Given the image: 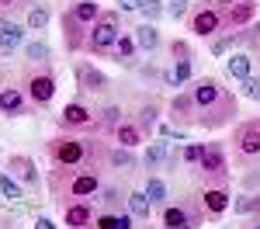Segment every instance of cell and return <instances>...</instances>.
<instances>
[{"label": "cell", "instance_id": "6da1fadb", "mask_svg": "<svg viewBox=\"0 0 260 229\" xmlns=\"http://www.w3.org/2000/svg\"><path fill=\"white\" fill-rule=\"evenodd\" d=\"M191 94V104H194V125L205 128V132H219V128H229L240 115V104H236V94L219 80V77H198L187 87Z\"/></svg>", "mask_w": 260, "mask_h": 229}, {"label": "cell", "instance_id": "7a4b0ae2", "mask_svg": "<svg viewBox=\"0 0 260 229\" xmlns=\"http://www.w3.org/2000/svg\"><path fill=\"white\" fill-rule=\"evenodd\" d=\"M108 149H111L108 136L59 132V136L45 139V160H49V167H94V170H104Z\"/></svg>", "mask_w": 260, "mask_h": 229}, {"label": "cell", "instance_id": "3957f363", "mask_svg": "<svg viewBox=\"0 0 260 229\" xmlns=\"http://www.w3.org/2000/svg\"><path fill=\"white\" fill-rule=\"evenodd\" d=\"M101 184H104V170H94V167H49L45 174V187L56 208H66L70 202H80V198H94Z\"/></svg>", "mask_w": 260, "mask_h": 229}, {"label": "cell", "instance_id": "277c9868", "mask_svg": "<svg viewBox=\"0 0 260 229\" xmlns=\"http://www.w3.org/2000/svg\"><path fill=\"white\" fill-rule=\"evenodd\" d=\"M98 18H101L98 0H70L66 4V11H62V18H59V28H62V45H66L70 56L83 52V45L90 39Z\"/></svg>", "mask_w": 260, "mask_h": 229}, {"label": "cell", "instance_id": "5b68a950", "mask_svg": "<svg viewBox=\"0 0 260 229\" xmlns=\"http://www.w3.org/2000/svg\"><path fill=\"white\" fill-rule=\"evenodd\" d=\"M229 146V160L236 170L250 174L260 170V118H243L233 125V136L225 139Z\"/></svg>", "mask_w": 260, "mask_h": 229}, {"label": "cell", "instance_id": "8992f818", "mask_svg": "<svg viewBox=\"0 0 260 229\" xmlns=\"http://www.w3.org/2000/svg\"><path fill=\"white\" fill-rule=\"evenodd\" d=\"M198 187H233V160H229V146L225 143H205L198 167L191 170Z\"/></svg>", "mask_w": 260, "mask_h": 229}, {"label": "cell", "instance_id": "52a82bcc", "mask_svg": "<svg viewBox=\"0 0 260 229\" xmlns=\"http://www.w3.org/2000/svg\"><path fill=\"white\" fill-rule=\"evenodd\" d=\"M18 87L28 94V101L39 108H49L56 97V70L52 62H24L18 70Z\"/></svg>", "mask_w": 260, "mask_h": 229}, {"label": "cell", "instance_id": "ba28073f", "mask_svg": "<svg viewBox=\"0 0 260 229\" xmlns=\"http://www.w3.org/2000/svg\"><path fill=\"white\" fill-rule=\"evenodd\" d=\"M59 132H80V136H104L101 132V115L98 108L87 101V97H73V101L62 104V111L56 115Z\"/></svg>", "mask_w": 260, "mask_h": 229}, {"label": "cell", "instance_id": "9c48e42d", "mask_svg": "<svg viewBox=\"0 0 260 229\" xmlns=\"http://www.w3.org/2000/svg\"><path fill=\"white\" fill-rule=\"evenodd\" d=\"M118 35H121V11L118 7H108V11H101V18L94 24L87 45H83V52H90V56H111Z\"/></svg>", "mask_w": 260, "mask_h": 229}, {"label": "cell", "instance_id": "30bf717a", "mask_svg": "<svg viewBox=\"0 0 260 229\" xmlns=\"http://www.w3.org/2000/svg\"><path fill=\"white\" fill-rule=\"evenodd\" d=\"M208 222L194 198H177L160 208V229H201Z\"/></svg>", "mask_w": 260, "mask_h": 229}, {"label": "cell", "instance_id": "8fae6325", "mask_svg": "<svg viewBox=\"0 0 260 229\" xmlns=\"http://www.w3.org/2000/svg\"><path fill=\"white\" fill-rule=\"evenodd\" d=\"M187 31L198 35V39H215L219 31H225L222 7H215V4H194L191 14H187Z\"/></svg>", "mask_w": 260, "mask_h": 229}, {"label": "cell", "instance_id": "7c38bea8", "mask_svg": "<svg viewBox=\"0 0 260 229\" xmlns=\"http://www.w3.org/2000/svg\"><path fill=\"white\" fill-rule=\"evenodd\" d=\"M194 202L201 205L208 222H219L222 215L233 208V191L229 187H198L194 191Z\"/></svg>", "mask_w": 260, "mask_h": 229}, {"label": "cell", "instance_id": "4fadbf2b", "mask_svg": "<svg viewBox=\"0 0 260 229\" xmlns=\"http://www.w3.org/2000/svg\"><path fill=\"white\" fill-rule=\"evenodd\" d=\"M73 77H77V87H80V97H101V94H108L111 90V80H108V73H101L94 62H73Z\"/></svg>", "mask_w": 260, "mask_h": 229}, {"label": "cell", "instance_id": "5bb4252c", "mask_svg": "<svg viewBox=\"0 0 260 229\" xmlns=\"http://www.w3.org/2000/svg\"><path fill=\"white\" fill-rule=\"evenodd\" d=\"M28 115H35V104L28 101V94L18 83L7 80L0 87V118H28Z\"/></svg>", "mask_w": 260, "mask_h": 229}, {"label": "cell", "instance_id": "9a60e30c", "mask_svg": "<svg viewBox=\"0 0 260 229\" xmlns=\"http://www.w3.org/2000/svg\"><path fill=\"white\" fill-rule=\"evenodd\" d=\"M167 52H170V59H174V87H180V83H187L191 77H194V45L187 39H174L170 45H167Z\"/></svg>", "mask_w": 260, "mask_h": 229}, {"label": "cell", "instance_id": "2e32d148", "mask_svg": "<svg viewBox=\"0 0 260 229\" xmlns=\"http://www.w3.org/2000/svg\"><path fill=\"white\" fill-rule=\"evenodd\" d=\"M4 170L18 181L24 191H35V187L42 184V177H39V163L28 156V153H11L7 156V163H4Z\"/></svg>", "mask_w": 260, "mask_h": 229}, {"label": "cell", "instance_id": "e0dca14e", "mask_svg": "<svg viewBox=\"0 0 260 229\" xmlns=\"http://www.w3.org/2000/svg\"><path fill=\"white\" fill-rule=\"evenodd\" d=\"M62 226L70 229H94V219H98V202L90 198H80V202H70L66 208H59Z\"/></svg>", "mask_w": 260, "mask_h": 229}, {"label": "cell", "instance_id": "ac0fdd59", "mask_svg": "<svg viewBox=\"0 0 260 229\" xmlns=\"http://www.w3.org/2000/svg\"><path fill=\"white\" fill-rule=\"evenodd\" d=\"M94 202H98L101 212H125V205H128V187L115 184V181H104L101 191L94 194Z\"/></svg>", "mask_w": 260, "mask_h": 229}, {"label": "cell", "instance_id": "d6986e66", "mask_svg": "<svg viewBox=\"0 0 260 229\" xmlns=\"http://www.w3.org/2000/svg\"><path fill=\"white\" fill-rule=\"evenodd\" d=\"M167 118L177 125V128H191V125H194V104H191V94H187V90H177V94L170 97Z\"/></svg>", "mask_w": 260, "mask_h": 229}, {"label": "cell", "instance_id": "ffe728a7", "mask_svg": "<svg viewBox=\"0 0 260 229\" xmlns=\"http://www.w3.org/2000/svg\"><path fill=\"white\" fill-rule=\"evenodd\" d=\"M146 139H149V136L142 132V125L136 122L132 115H128L125 122H118V125H115V132H111V143H115V146H125V149H139Z\"/></svg>", "mask_w": 260, "mask_h": 229}, {"label": "cell", "instance_id": "44dd1931", "mask_svg": "<svg viewBox=\"0 0 260 229\" xmlns=\"http://www.w3.org/2000/svg\"><path fill=\"white\" fill-rule=\"evenodd\" d=\"M222 18H225V31H236L257 21V0H243L233 7H222Z\"/></svg>", "mask_w": 260, "mask_h": 229}, {"label": "cell", "instance_id": "7402d4cb", "mask_svg": "<svg viewBox=\"0 0 260 229\" xmlns=\"http://www.w3.org/2000/svg\"><path fill=\"white\" fill-rule=\"evenodd\" d=\"M170 149H174V146L167 143V139H156V143L146 146V153H142V167H146V174H163L167 163H170Z\"/></svg>", "mask_w": 260, "mask_h": 229}, {"label": "cell", "instance_id": "603a6c76", "mask_svg": "<svg viewBox=\"0 0 260 229\" xmlns=\"http://www.w3.org/2000/svg\"><path fill=\"white\" fill-rule=\"evenodd\" d=\"M24 24H18L14 18H0V56H14L21 42H24Z\"/></svg>", "mask_w": 260, "mask_h": 229}, {"label": "cell", "instance_id": "cb8c5ba5", "mask_svg": "<svg viewBox=\"0 0 260 229\" xmlns=\"http://www.w3.org/2000/svg\"><path fill=\"white\" fill-rule=\"evenodd\" d=\"M104 170H111V174H128V170H136V153H132V149H125V146L111 143L108 160H104Z\"/></svg>", "mask_w": 260, "mask_h": 229}, {"label": "cell", "instance_id": "d4e9b609", "mask_svg": "<svg viewBox=\"0 0 260 229\" xmlns=\"http://www.w3.org/2000/svg\"><path fill=\"white\" fill-rule=\"evenodd\" d=\"M128 212H132V219H136V222H153V202H149V198H146V191H142V187H128Z\"/></svg>", "mask_w": 260, "mask_h": 229}, {"label": "cell", "instance_id": "484cf974", "mask_svg": "<svg viewBox=\"0 0 260 229\" xmlns=\"http://www.w3.org/2000/svg\"><path fill=\"white\" fill-rule=\"evenodd\" d=\"M142 191H146V198L153 202V208H163V205H170V202H174V198H170V187H167V181H163L160 174H146Z\"/></svg>", "mask_w": 260, "mask_h": 229}, {"label": "cell", "instance_id": "4316f807", "mask_svg": "<svg viewBox=\"0 0 260 229\" xmlns=\"http://www.w3.org/2000/svg\"><path fill=\"white\" fill-rule=\"evenodd\" d=\"M94 229H139V226H136V219H132L128 208H125V212H101L98 208Z\"/></svg>", "mask_w": 260, "mask_h": 229}, {"label": "cell", "instance_id": "83f0119b", "mask_svg": "<svg viewBox=\"0 0 260 229\" xmlns=\"http://www.w3.org/2000/svg\"><path fill=\"white\" fill-rule=\"evenodd\" d=\"M136 52H139V45H136V39L128 35V31H121L118 42H115V49H111V59L118 62V66H136Z\"/></svg>", "mask_w": 260, "mask_h": 229}, {"label": "cell", "instance_id": "f1b7e54d", "mask_svg": "<svg viewBox=\"0 0 260 229\" xmlns=\"http://www.w3.org/2000/svg\"><path fill=\"white\" fill-rule=\"evenodd\" d=\"M225 73H229L233 80L253 77V56H250V52H229V56H225Z\"/></svg>", "mask_w": 260, "mask_h": 229}, {"label": "cell", "instance_id": "f546056e", "mask_svg": "<svg viewBox=\"0 0 260 229\" xmlns=\"http://www.w3.org/2000/svg\"><path fill=\"white\" fill-rule=\"evenodd\" d=\"M132 39L139 45V52H156V49H160V28L149 24V21H142L139 28L132 31Z\"/></svg>", "mask_w": 260, "mask_h": 229}, {"label": "cell", "instance_id": "4dcf8cb0", "mask_svg": "<svg viewBox=\"0 0 260 229\" xmlns=\"http://www.w3.org/2000/svg\"><path fill=\"white\" fill-rule=\"evenodd\" d=\"M132 118L142 125V132H146V136H153V132H156V118H160V101H153V97H149V101H142L139 108H136V115H132Z\"/></svg>", "mask_w": 260, "mask_h": 229}, {"label": "cell", "instance_id": "1f68e13d", "mask_svg": "<svg viewBox=\"0 0 260 229\" xmlns=\"http://www.w3.org/2000/svg\"><path fill=\"white\" fill-rule=\"evenodd\" d=\"M49 18H52V11H49V4H31L28 11H24V28L28 31H45L49 28Z\"/></svg>", "mask_w": 260, "mask_h": 229}, {"label": "cell", "instance_id": "d6a6232c", "mask_svg": "<svg viewBox=\"0 0 260 229\" xmlns=\"http://www.w3.org/2000/svg\"><path fill=\"white\" fill-rule=\"evenodd\" d=\"M98 115H101V132H104L108 139H111V132H115V125L128 118L121 104H104V108H98Z\"/></svg>", "mask_w": 260, "mask_h": 229}, {"label": "cell", "instance_id": "836d02e7", "mask_svg": "<svg viewBox=\"0 0 260 229\" xmlns=\"http://www.w3.org/2000/svg\"><path fill=\"white\" fill-rule=\"evenodd\" d=\"M236 45H243V39H240V28L236 31H225V35H215V39L208 42V49H212V56H229Z\"/></svg>", "mask_w": 260, "mask_h": 229}, {"label": "cell", "instance_id": "e575fe53", "mask_svg": "<svg viewBox=\"0 0 260 229\" xmlns=\"http://www.w3.org/2000/svg\"><path fill=\"white\" fill-rule=\"evenodd\" d=\"M24 59L28 62H52V49L45 39H31L24 42Z\"/></svg>", "mask_w": 260, "mask_h": 229}, {"label": "cell", "instance_id": "d590c367", "mask_svg": "<svg viewBox=\"0 0 260 229\" xmlns=\"http://www.w3.org/2000/svg\"><path fill=\"white\" fill-rule=\"evenodd\" d=\"M233 212L236 215H260V191H246L233 202Z\"/></svg>", "mask_w": 260, "mask_h": 229}, {"label": "cell", "instance_id": "8d00e7d4", "mask_svg": "<svg viewBox=\"0 0 260 229\" xmlns=\"http://www.w3.org/2000/svg\"><path fill=\"white\" fill-rule=\"evenodd\" d=\"M240 39H243V45H246V52L257 59V56H260V21H253V24L240 28Z\"/></svg>", "mask_w": 260, "mask_h": 229}, {"label": "cell", "instance_id": "74e56055", "mask_svg": "<svg viewBox=\"0 0 260 229\" xmlns=\"http://www.w3.org/2000/svg\"><path fill=\"white\" fill-rule=\"evenodd\" d=\"M0 194H4L7 202H21V198H24V187H21L7 170H0Z\"/></svg>", "mask_w": 260, "mask_h": 229}, {"label": "cell", "instance_id": "f35d334b", "mask_svg": "<svg viewBox=\"0 0 260 229\" xmlns=\"http://www.w3.org/2000/svg\"><path fill=\"white\" fill-rule=\"evenodd\" d=\"M201 153H205V143H184V146H180V167L194 170L198 160H201Z\"/></svg>", "mask_w": 260, "mask_h": 229}, {"label": "cell", "instance_id": "ab89813d", "mask_svg": "<svg viewBox=\"0 0 260 229\" xmlns=\"http://www.w3.org/2000/svg\"><path fill=\"white\" fill-rule=\"evenodd\" d=\"M139 11H142V18L149 21V24H156V21L167 14V4H160V0H142Z\"/></svg>", "mask_w": 260, "mask_h": 229}, {"label": "cell", "instance_id": "60d3db41", "mask_svg": "<svg viewBox=\"0 0 260 229\" xmlns=\"http://www.w3.org/2000/svg\"><path fill=\"white\" fill-rule=\"evenodd\" d=\"M35 0H0V18H14L21 11H28Z\"/></svg>", "mask_w": 260, "mask_h": 229}, {"label": "cell", "instance_id": "b9f144b4", "mask_svg": "<svg viewBox=\"0 0 260 229\" xmlns=\"http://www.w3.org/2000/svg\"><path fill=\"white\" fill-rule=\"evenodd\" d=\"M187 4H191V0H167V14L174 21H187V14H191Z\"/></svg>", "mask_w": 260, "mask_h": 229}, {"label": "cell", "instance_id": "7bdbcfd3", "mask_svg": "<svg viewBox=\"0 0 260 229\" xmlns=\"http://www.w3.org/2000/svg\"><path fill=\"white\" fill-rule=\"evenodd\" d=\"M240 90L250 97V101H260V77H246V80H240Z\"/></svg>", "mask_w": 260, "mask_h": 229}, {"label": "cell", "instance_id": "ee69618b", "mask_svg": "<svg viewBox=\"0 0 260 229\" xmlns=\"http://www.w3.org/2000/svg\"><path fill=\"white\" fill-rule=\"evenodd\" d=\"M115 4H118L121 14H128V11H139V7H142V0H115Z\"/></svg>", "mask_w": 260, "mask_h": 229}, {"label": "cell", "instance_id": "f6af8a7d", "mask_svg": "<svg viewBox=\"0 0 260 229\" xmlns=\"http://www.w3.org/2000/svg\"><path fill=\"white\" fill-rule=\"evenodd\" d=\"M31 226H35V229H59L49 215H35V222H31Z\"/></svg>", "mask_w": 260, "mask_h": 229}, {"label": "cell", "instance_id": "bcb514c9", "mask_svg": "<svg viewBox=\"0 0 260 229\" xmlns=\"http://www.w3.org/2000/svg\"><path fill=\"white\" fill-rule=\"evenodd\" d=\"M208 4H215V7H233V4H243V0H208Z\"/></svg>", "mask_w": 260, "mask_h": 229}, {"label": "cell", "instance_id": "7dc6e473", "mask_svg": "<svg viewBox=\"0 0 260 229\" xmlns=\"http://www.w3.org/2000/svg\"><path fill=\"white\" fill-rule=\"evenodd\" d=\"M243 229H260V215H250V222H246Z\"/></svg>", "mask_w": 260, "mask_h": 229}, {"label": "cell", "instance_id": "c3c4849f", "mask_svg": "<svg viewBox=\"0 0 260 229\" xmlns=\"http://www.w3.org/2000/svg\"><path fill=\"white\" fill-rule=\"evenodd\" d=\"M4 83H7V77H4V73H0V87H4Z\"/></svg>", "mask_w": 260, "mask_h": 229}, {"label": "cell", "instance_id": "681fc988", "mask_svg": "<svg viewBox=\"0 0 260 229\" xmlns=\"http://www.w3.org/2000/svg\"><path fill=\"white\" fill-rule=\"evenodd\" d=\"M198 4H205V0H198Z\"/></svg>", "mask_w": 260, "mask_h": 229}]
</instances>
